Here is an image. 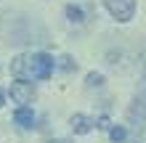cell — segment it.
Here are the masks:
<instances>
[{
	"instance_id": "6da1fadb",
	"label": "cell",
	"mask_w": 146,
	"mask_h": 143,
	"mask_svg": "<svg viewBox=\"0 0 146 143\" xmlns=\"http://www.w3.org/2000/svg\"><path fill=\"white\" fill-rule=\"evenodd\" d=\"M56 69L53 56L48 53H21L11 61V74L19 80H48Z\"/></svg>"
},
{
	"instance_id": "7a4b0ae2",
	"label": "cell",
	"mask_w": 146,
	"mask_h": 143,
	"mask_svg": "<svg viewBox=\"0 0 146 143\" xmlns=\"http://www.w3.org/2000/svg\"><path fill=\"white\" fill-rule=\"evenodd\" d=\"M104 5L117 21H130L135 13V0H104Z\"/></svg>"
},
{
	"instance_id": "3957f363",
	"label": "cell",
	"mask_w": 146,
	"mask_h": 143,
	"mask_svg": "<svg viewBox=\"0 0 146 143\" xmlns=\"http://www.w3.org/2000/svg\"><path fill=\"white\" fill-rule=\"evenodd\" d=\"M32 98H35V88H32V82H11V101L13 103H32Z\"/></svg>"
},
{
	"instance_id": "277c9868",
	"label": "cell",
	"mask_w": 146,
	"mask_h": 143,
	"mask_svg": "<svg viewBox=\"0 0 146 143\" xmlns=\"http://www.w3.org/2000/svg\"><path fill=\"white\" fill-rule=\"evenodd\" d=\"M127 122L135 125V127H143L146 125V96H138L127 109Z\"/></svg>"
},
{
	"instance_id": "5b68a950",
	"label": "cell",
	"mask_w": 146,
	"mask_h": 143,
	"mask_svg": "<svg viewBox=\"0 0 146 143\" xmlns=\"http://www.w3.org/2000/svg\"><path fill=\"white\" fill-rule=\"evenodd\" d=\"M13 122L19 125L21 130L35 127V111H32V109H27V106H19V109L13 111Z\"/></svg>"
},
{
	"instance_id": "8992f818",
	"label": "cell",
	"mask_w": 146,
	"mask_h": 143,
	"mask_svg": "<svg viewBox=\"0 0 146 143\" xmlns=\"http://www.w3.org/2000/svg\"><path fill=\"white\" fill-rule=\"evenodd\" d=\"M69 125H72V130L77 132V135H88L96 122H93L90 117H85V114H74L72 119H69Z\"/></svg>"
},
{
	"instance_id": "52a82bcc",
	"label": "cell",
	"mask_w": 146,
	"mask_h": 143,
	"mask_svg": "<svg viewBox=\"0 0 146 143\" xmlns=\"http://www.w3.org/2000/svg\"><path fill=\"white\" fill-rule=\"evenodd\" d=\"M66 19H69L72 24H82L85 21V13L80 5H66Z\"/></svg>"
},
{
	"instance_id": "ba28073f",
	"label": "cell",
	"mask_w": 146,
	"mask_h": 143,
	"mask_svg": "<svg viewBox=\"0 0 146 143\" xmlns=\"http://www.w3.org/2000/svg\"><path fill=\"white\" fill-rule=\"evenodd\" d=\"M109 138L114 140V143H125V138H127V130L122 127V125H114V127L109 130Z\"/></svg>"
},
{
	"instance_id": "9c48e42d",
	"label": "cell",
	"mask_w": 146,
	"mask_h": 143,
	"mask_svg": "<svg viewBox=\"0 0 146 143\" xmlns=\"http://www.w3.org/2000/svg\"><path fill=\"white\" fill-rule=\"evenodd\" d=\"M85 85H88V88H101V85H104V77L96 74V72H90L88 77H85Z\"/></svg>"
},
{
	"instance_id": "30bf717a",
	"label": "cell",
	"mask_w": 146,
	"mask_h": 143,
	"mask_svg": "<svg viewBox=\"0 0 146 143\" xmlns=\"http://www.w3.org/2000/svg\"><path fill=\"white\" fill-rule=\"evenodd\" d=\"M5 103V96H3V90H0V106H3Z\"/></svg>"
}]
</instances>
